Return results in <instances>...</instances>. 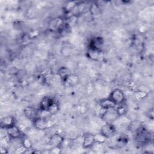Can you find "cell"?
<instances>
[{"label":"cell","mask_w":154,"mask_h":154,"mask_svg":"<svg viewBox=\"0 0 154 154\" xmlns=\"http://www.w3.org/2000/svg\"><path fill=\"white\" fill-rule=\"evenodd\" d=\"M59 110V106L56 101L52 103L51 104V105L49 106V108L47 109V111L49 112V114L51 116H53L58 112Z\"/></svg>","instance_id":"obj_19"},{"label":"cell","mask_w":154,"mask_h":154,"mask_svg":"<svg viewBox=\"0 0 154 154\" xmlns=\"http://www.w3.org/2000/svg\"><path fill=\"white\" fill-rule=\"evenodd\" d=\"M64 25V20L62 17H55L48 23V28L52 31H57L61 29Z\"/></svg>","instance_id":"obj_7"},{"label":"cell","mask_w":154,"mask_h":154,"mask_svg":"<svg viewBox=\"0 0 154 154\" xmlns=\"http://www.w3.org/2000/svg\"><path fill=\"white\" fill-rule=\"evenodd\" d=\"M109 98L114 101L117 105H119L124 103L125 96L122 90L119 88H115L110 93Z\"/></svg>","instance_id":"obj_3"},{"label":"cell","mask_w":154,"mask_h":154,"mask_svg":"<svg viewBox=\"0 0 154 154\" xmlns=\"http://www.w3.org/2000/svg\"><path fill=\"white\" fill-rule=\"evenodd\" d=\"M90 12L92 15H96L99 12V8L96 4H93L90 7Z\"/></svg>","instance_id":"obj_22"},{"label":"cell","mask_w":154,"mask_h":154,"mask_svg":"<svg viewBox=\"0 0 154 154\" xmlns=\"http://www.w3.org/2000/svg\"><path fill=\"white\" fill-rule=\"evenodd\" d=\"M100 106L102 108L105 109H109V108H116L117 104L112 101L110 98H105L102 99L100 100L99 102Z\"/></svg>","instance_id":"obj_13"},{"label":"cell","mask_w":154,"mask_h":154,"mask_svg":"<svg viewBox=\"0 0 154 154\" xmlns=\"http://www.w3.org/2000/svg\"><path fill=\"white\" fill-rule=\"evenodd\" d=\"M26 150H27V149H26L23 146H22V145L21 144L20 146L17 147V148L15 149V150H14V152L15 153H16V154L25 153V151H26Z\"/></svg>","instance_id":"obj_23"},{"label":"cell","mask_w":154,"mask_h":154,"mask_svg":"<svg viewBox=\"0 0 154 154\" xmlns=\"http://www.w3.org/2000/svg\"><path fill=\"white\" fill-rule=\"evenodd\" d=\"M70 73H72V72H70V69L66 66H61L58 70V75L62 79V81Z\"/></svg>","instance_id":"obj_16"},{"label":"cell","mask_w":154,"mask_h":154,"mask_svg":"<svg viewBox=\"0 0 154 154\" xmlns=\"http://www.w3.org/2000/svg\"><path fill=\"white\" fill-rule=\"evenodd\" d=\"M99 116L106 123H112L119 117L117 113L116 108L109 109L101 108L99 111Z\"/></svg>","instance_id":"obj_1"},{"label":"cell","mask_w":154,"mask_h":154,"mask_svg":"<svg viewBox=\"0 0 154 154\" xmlns=\"http://www.w3.org/2000/svg\"><path fill=\"white\" fill-rule=\"evenodd\" d=\"M0 150H1V153H7V149H6L5 147H1Z\"/></svg>","instance_id":"obj_25"},{"label":"cell","mask_w":154,"mask_h":154,"mask_svg":"<svg viewBox=\"0 0 154 154\" xmlns=\"http://www.w3.org/2000/svg\"><path fill=\"white\" fill-rule=\"evenodd\" d=\"M87 56L93 61H98L103 58V54L101 49L89 48L87 51Z\"/></svg>","instance_id":"obj_5"},{"label":"cell","mask_w":154,"mask_h":154,"mask_svg":"<svg viewBox=\"0 0 154 154\" xmlns=\"http://www.w3.org/2000/svg\"><path fill=\"white\" fill-rule=\"evenodd\" d=\"M148 92L143 90H138L134 92V97L136 100H141L147 97Z\"/></svg>","instance_id":"obj_17"},{"label":"cell","mask_w":154,"mask_h":154,"mask_svg":"<svg viewBox=\"0 0 154 154\" xmlns=\"http://www.w3.org/2000/svg\"><path fill=\"white\" fill-rule=\"evenodd\" d=\"M142 123L139 120H133L130 122L128 125V129L130 132L132 133L137 132L142 127H143Z\"/></svg>","instance_id":"obj_15"},{"label":"cell","mask_w":154,"mask_h":154,"mask_svg":"<svg viewBox=\"0 0 154 154\" xmlns=\"http://www.w3.org/2000/svg\"><path fill=\"white\" fill-rule=\"evenodd\" d=\"M116 132V127L112 124V123H106L102 126L100 130V133L104 135L106 138L113 137L115 135Z\"/></svg>","instance_id":"obj_4"},{"label":"cell","mask_w":154,"mask_h":154,"mask_svg":"<svg viewBox=\"0 0 154 154\" xmlns=\"http://www.w3.org/2000/svg\"><path fill=\"white\" fill-rule=\"evenodd\" d=\"M64 137L58 133L52 134L49 138L48 145L51 147H61L64 141Z\"/></svg>","instance_id":"obj_6"},{"label":"cell","mask_w":154,"mask_h":154,"mask_svg":"<svg viewBox=\"0 0 154 154\" xmlns=\"http://www.w3.org/2000/svg\"><path fill=\"white\" fill-rule=\"evenodd\" d=\"M33 125L38 130H46L52 126L51 122L45 117H37L33 120Z\"/></svg>","instance_id":"obj_2"},{"label":"cell","mask_w":154,"mask_h":154,"mask_svg":"<svg viewBox=\"0 0 154 154\" xmlns=\"http://www.w3.org/2000/svg\"><path fill=\"white\" fill-rule=\"evenodd\" d=\"M117 113L118 114L119 116H125V114L127 113L128 112V108L126 105H125V104L121 103L119 105H117L116 108Z\"/></svg>","instance_id":"obj_18"},{"label":"cell","mask_w":154,"mask_h":154,"mask_svg":"<svg viewBox=\"0 0 154 154\" xmlns=\"http://www.w3.org/2000/svg\"><path fill=\"white\" fill-rule=\"evenodd\" d=\"M15 125L14 117L12 116H6L1 120V127L7 129V128Z\"/></svg>","instance_id":"obj_12"},{"label":"cell","mask_w":154,"mask_h":154,"mask_svg":"<svg viewBox=\"0 0 154 154\" xmlns=\"http://www.w3.org/2000/svg\"><path fill=\"white\" fill-rule=\"evenodd\" d=\"M94 138L95 143H97L98 144H103L106 141V140L107 139L104 135H103L102 134L99 133L94 135Z\"/></svg>","instance_id":"obj_20"},{"label":"cell","mask_w":154,"mask_h":154,"mask_svg":"<svg viewBox=\"0 0 154 154\" xmlns=\"http://www.w3.org/2000/svg\"><path fill=\"white\" fill-rule=\"evenodd\" d=\"M6 129L7 135L11 139H17L21 136V131L19 128L16 125L11 126Z\"/></svg>","instance_id":"obj_10"},{"label":"cell","mask_w":154,"mask_h":154,"mask_svg":"<svg viewBox=\"0 0 154 154\" xmlns=\"http://www.w3.org/2000/svg\"><path fill=\"white\" fill-rule=\"evenodd\" d=\"M95 141L94 135L91 133H85L82 137V145L84 149H89L93 147Z\"/></svg>","instance_id":"obj_9"},{"label":"cell","mask_w":154,"mask_h":154,"mask_svg":"<svg viewBox=\"0 0 154 154\" xmlns=\"http://www.w3.org/2000/svg\"><path fill=\"white\" fill-rule=\"evenodd\" d=\"M63 85L65 87H74L79 82V78L77 74L70 73L63 80Z\"/></svg>","instance_id":"obj_8"},{"label":"cell","mask_w":154,"mask_h":154,"mask_svg":"<svg viewBox=\"0 0 154 154\" xmlns=\"http://www.w3.org/2000/svg\"><path fill=\"white\" fill-rule=\"evenodd\" d=\"M54 102H55V100L53 98H52L49 96H45L44 97L42 98V99L40 103V107L41 110L47 111L49 106Z\"/></svg>","instance_id":"obj_14"},{"label":"cell","mask_w":154,"mask_h":154,"mask_svg":"<svg viewBox=\"0 0 154 154\" xmlns=\"http://www.w3.org/2000/svg\"><path fill=\"white\" fill-rule=\"evenodd\" d=\"M23 113L26 118L32 120H33L34 119L38 117V111L34 107H32L31 106L26 107L24 109Z\"/></svg>","instance_id":"obj_11"},{"label":"cell","mask_w":154,"mask_h":154,"mask_svg":"<svg viewBox=\"0 0 154 154\" xmlns=\"http://www.w3.org/2000/svg\"><path fill=\"white\" fill-rule=\"evenodd\" d=\"M51 153H54V154H58L61 152V149L60 147H53L50 149Z\"/></svg>","instance_id":"obj_24"},{"label":"cell","mask_w":154,"mask_h":154,"mask_svg":"<svg viewBox=\"0 0 154 154\" xmlns=\"http://www.w3.org/2000/svg\"><path fill=\"white\" fill-rule=\"evenodd\" d=\"M22 145L26 149H31L32 148V143L28 138H24L22 140Z\"/></svg>","instance_id":"obj_21"}]
</instances>
